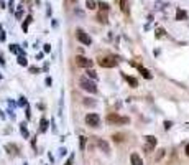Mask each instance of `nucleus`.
Returning a JSON list of instances; mask_svg holds the SVG:
<instances>
[{
	"label": "nucleus",
	"instance_id": "nucleus-5",
	"mask_svg": "<svg viewBox=\"0 0 189 165\" xmlns=\"http://www.w3.org/2000/svg\"><path fill=\"white\" fill-rule=\"evenodd\" d=\"M74 61H76V66H79V68H86V69L92 68V59L86 58V56H76Z\"/></svg>",
	"mask_w": 189,
	"mask_h": 165
},
{
	"label": "nucleus",
	"instance_id": "nucleus-4",
	"mask_svg": "<svg viewBox=\"0 0 189 165\" xmlns=\"http://www.w3.org/2000/svg\"><path fill=\"white\" fill-rule=\"evenodd\" d=\"M76 38H78L79 41H81L82 45H86V46H89L90 43H92V40H90V36L86 33V31L82 30V28H78L76 30Z\"/></svg>",
	"mask_w": 189,
	"mask_h": 165
},
{
	"label": "nucleus",
	"instance_id": "nucleus-1",
	"mask_svg": "<svg viewBox=\"0 0 189 165\" xmlns=\"http://www.w3.org/2000/svg\"><path fill=\"white\" fill-rule=\"evenodd\" d=\"M79 86H81L86 93H89V94H97V91H99L96 81H94V79H89L87 76H82V78L79 79Z\"/></svg>",
	"mask_w": 189,
	"mask_h": 165
},
{
	"label": "nucleus",
	"instance_id": "nucleus-7",
	"mask_svg": "<svg viewBox=\"0 0 189 165\" xmlns=\"http://www.w3.org/2000/svg\"><path fill=\"white\" fill-rule=\"evenodd\" d=\"M145 140H146L145 152H151V150L156 147V137H155V135H146V137H145Z\"/></svg>",
	"mask_w": 189,
	"mask_h": 165
},
{
	"label": "nucleus",
	"instance_id": "nucleus-23",
	"mask_svg": "<svg viewBox=\"0 0 189 165\" xmlns=\"http://www.w3.org/2000/svg\"><path fill=\"white\" fill-rule=\"evenodd\" d=\"M122 10H123V13H128V3H127V0H122Z\"/></svg>",
	"mask_w": 189,
	"mask_h": 165
},
{
	"label": "nucleus",
	"instance_id": "nucleus-19",
	"mask_svg": "<svg viewBox=\"0 0 189 165\" xmlns=\"http://www.w3.org/2000/svg\"><path fill=\"white\" fill-rule=\"evenodd\" d=\"M187 17V13L186 12H183V10H178V13H176V20H184Z\"/></svg>",
	"mask_w": 189,
	"mask_h": 165
},
{
	"label": "nucleus",
	"instance_id": "nucleus-9",
	"mask_svg": "<svg viewBox=\"0 0 189 165\" xmlns=\"http://www.w3.org/2000/svg\"><path fill=\"white\" fill-rule=\"evenodd\" d=\"M5 150H7V154H8V155H12V157L18 155V147H17L15 144H7V145H5Z\"/></svg>",
	"mask_w": 189,
	"mask_h": 165
},
{
	"label": "nucleus",
	"instance_id": "nucleus-17",
	"mask_svg": "<svg viewBox=\"0 0 189 165\" xmlns=\"http://www.w3.org/2000/svg\"><path fill=\"white\" fill-rule=\"evenodd\" d=\"M86 76H87V78H90V79H97V73L94 71L92 68H89V69L86 71Z\"/></svg>",
	"mask_w": 189,
	"mask_h": 165
},
{
	"label": "nucleus",
	"instance_id": "nucleus-10",
	"mask_svg": "<svg viewBox=\"0 0 189 165\" xmlns=\"http://www.w3.org/2000/svg\"><path fill=\"white\" fill-rule=\"evenodd\" d=\"M130 163L132 165H143V160H142V157H140L136 152H132L130 154Z\"/></svg>",
	"mask_w": 189,
	"mask_h": 165
},
{
	"label": "nucleus",
	"instance_id": "nucleus-21",
	"mask_svg": "<svg viewBox=\"0 0 189 165\" xmlns=\"http://www.w3.org/2000/svg\"><path fill=\"white\" fill-rule=\"evenodd\" d=\"M86 7H87L89 10H94V8H96V2H94V0H87V2H86Z\"/></svg>",
	"mask_w": 189,
	"mask_h": 165
},
{
	"label": "nucleus",
	"instance_id": "nucleus-15",
	"mask_svg": "<svg viewBox=\"0 0 189 165\" xmlns=\"http://www.w3.org/2000/svg\"><path fill=\"white\" fill-rule=\"evenodd\" d=\"M125 79H127V83L130 84L132 87H136V86H138V81H136L133 76H125Z\"/></svg>",
	"mask_w": 189,
	"mask_h": 165
},
{
	"label": "nucleus",
	"instance_id": "nucleus-34",
	"mask_svg": "<svg viewBox=\"0 0 189 165\" xmlns=\"http://www.w3.org/2000/svg\"><path fill=\"white\" fill-rule=\"evenodd\" d=\"M184 152H186V155L189 157V144H187V145H186V150H184Z\"/></svg>",
	"mask_w": 189,
	"mask_h": 165
},
{
	"label": "nucleus",
	"instance_id": "nucleus-3",
	"mask_svg": "<svg viewBox=\"0 0 189 165\" xmlns=\"http://www.w3.org/2000/svg\"><path fill=\"white\" fill-rule=\"evenodd\" d=\"M86 124L89 127H99L100 125V116L96 114V112H89L86 116Z\"/></svg>",
	"mask_w": 189,
	"mask_h": 165
},
{
	"label": "nucleus",
	"instance_id": "nucleus-32",
	"mask_svg": "<svg viewBox=\"0 0 189 165\" xmlns=\"http://www.w3.org/2000/svg\"><path fill=\"white\" fill-rule=\"evenodd\" d=\"M50 51H51V46H50V45H44V53H50Z\"/></svg>",
	"mask_w": 189,
	"mask_h": 165
},
{
	"label": "nucleus",
	"instance_id": "nucleus-22",
	"mask_svg": "<svg viewBox=\"0 0 189 165\" xmlns=\"http://www.w3.org/2000/svg\"><path fill=\"white\" fill-rule=\"evenodd\" d=\"M18 106H20V107H23V106L26 107V106H28V101H26V97H23V96L20 97V101H18Z\"/></svg>",
	"mask_w": 189,
	"mask_h": 165
},
{
	"label": "nucleus",
	"instance_id": "nucleus-16",
	"mask_svg": "<svg viewBox=\"0 0 189 165\" xmlns=\"http://www.w3.org/2000/svg\"><path fill=\"white\" fill-rule=\"evenodd\" d=\"M86 145H87V137L81 135V137H79V149H81V150H86Z\"/></svg>",
	"mask_w": 189,
	"mask_h": 165
},
{
	"label": "nucleus",
	"instance_id": "nucleus-11",
	"mask_svg": "<svg viewBox=\"0 0 189 165\" xmlns=\"http://www.w3.org/2000/svg\"><path fill=\"white\" fill-rule=\"evenodd\" d=\"M20 132H22L23 139H28V137H30V132H28V127H26L25 122H22V124H20Z\"/></svg>",
	"mask_w": 189,
	"mask_h": 165
},
{
	"label": "nucleus",
	"instance_id": "nucleus-35",
	"mask_svg": "<svg viewBox=\"0 0 189 165\" xmlns=\"http://www.w3.org/2000/svg\"><path fill=\"white\" fill-rule=\"evenodd\" d=\"M23 165H28V163H23Z\"/></svg>",
	"mask_w": 189,
	"mask_h": 165
},
{
	"label": "nucleus",
	"instance_id": "nucleus-31",
	"mask_svg": "<svg viewBox=\"0 0 189 165\" xmlns=\"http://www.w3.org/2000/svg\"><path fill=\"white\" fill-rule=\"evenodd\" d=\"M44 83H46V86H51V84H53V79H51L50 76H48V78H46V81H44Z\"/></svg>",
	"mask_w": 189,
	"mask_h": 165
},
{
	"label": "nucleus",
	"instance_id": "nucleus-28",
	"mask_svg": "<svg viewBox=\"0 0 189 165\" xmlns=\"http://www.w3.org/2000/svg\"><path fill=\"white\" fill-rule=\"evenodd\" d=\"M72 162H74V155H71L68 159V162H66V165H72Z\"/></svg>",
	"mask_w": 189,
	"mask_h": 165
},
{
	"label": "nucleus",
	"instance_id": "nucleus-18",
	"mask_svg": "<svg viewBox=\"0 0 189 165\" xmlns=\"http://www.w3.org/2000/svg\"><path fill=\"white\" fill-rule=\"evenodd\" d=\"M17 61H18V65H20V66H28V61H26L25 55H20V56H18V59H17Z\"/></svg>",
	"mask_w": 189,
	"mask_h": 165
},
{
	"label": "nucleus",
	"instance_id": "nucleus-24",
	"mask_svg": "<svg viewBox=\"0 0 189 165\" xmlns=\"http://www.w3.org/2000/svg\"><path fill=\"white\" fill-rule=\"evenodd\" d=\"M97 20H99V22H102V23H105L107 22V17H105V13H99V15H97Z\"/></svg>",
	"mask_w": 189,
	"mask_h": 165
},
{
	"label": "nucleus",
	"instance_id": "nucleus-14",
	"mask_svg": "<svg viewBox=\"0 0 189 165\" xmlns=\"http://www.w3.org/2000/svg\"><path fill=\"white\" fill-rule=\"evenodd\" d=\"M82 103H84V106H87V107H96V106H97L96 101H94V99H89V97L82 99Z\"/></svg>",
	"mask_w": 189,
	"mask_h": 165
},
{
	"label": "nucleus",
	"instance_id": "nucleus-33",
	"mask_svg": "<svg viewBox=\"0 0 189 165\" xmlns=\"http://www.w3.org/2000/svg\"><path fill=\"white\" fill-rule=\"evenodd\" d=\"M171 125H173V124H171V122H169V121H166V122H164V129H166V131H168V129H169V127H171Z\"/></svg>",
	"mask_w": 189,
	"mask_h": 165
},
{
	"label": "nucleus",
	"instance_id": "nucleus-26",
	"mask_svg": "<svg viewBox=\"0 0 189 165\" xmlns=\"http://www.w3.org/2000/svg\"><path fill=\"white\" fill-rule=\"evenodd\" d=\"M99 7H100V8H104V10H105V12L108 10V5H107L105 2H100V3H99Z\"/></svg>",
	"mask_w": 189,
	"mask_h": 165
},
{
	"label": "nucleus",
	"instance_id": "nucleus-25",
	"mask_svg": "<svg viewBox=\"0 0 189 165\" xmlns=\"http://www.w3.org/2000/svg\"><path fill=\"white\" fill-rule=\"evenodd\" d=\"M30 73H31V75H38V73H40V69L35 68V66H30Z\"/></svg>",
	"mask_w": 189,
	"mask_h": 165
},
{
	"label": "nucleus",
	"instance_id": "nucleus-8",
	"mask_svg": "<svg viewBox=\"0 0 189 165\" xmlns=\"http://www.w3.org/2000/svg\"><path fill=\"white\" fill-rule=\"evenodd\" d=\"M96 144H97V147H99L104 154H107V155L110 154V147H108V144L104 139H96Z\"/></svg>",
	"mask_w": 189,
	"mask_h": 165
},
{
	"label": "nucleus",
	"instance_id": "nucleus-30",
	"mask_svg": "<svg viewBox=\"0 0 189 165\" xmlns=\"http://www.w3.org/2000/svg\"><path fill=\"white\" fill-rule=\"evenodd\" d=\"M66 154H68V150H66V149H64V147H62V149H61V150H59V155H61V157H64V155H66Z\"/></svg>",
	"mask_w": 189,
	"mask_h": 165
},
{
	"label": "nucleus",
	"instance_id": "nucleus-36",
	"mask_svg": "<svg viewBox=\"0 0 189 165\" xmlns=\"http://www.w3.org/2000/svg\"><path fill=\"white\" fill-rule=\"evenodd\" d=\"M0 78H2V76H0Z\"/></svg>",
	"mask_w": 189,
	"mask_h": 165
},
{
	"label": "nucleus",
	"instance_id": "nucleus-6",
	"mask_svg": "<svg viewBox=\"0 0 189 165\" xmlns=\"http://www.w3.org/2000/svg\"><path fill=\"white\" fill-rule=\"evenodd\" d=\"M97 63H99V66H102V68H115V66H117V59L112 58V56H105V58H100Z\"/></svg>",
	"mask_w": 189,
	"mask_h": 165
},
{
	"label": "nucleus",
	"instance_id": "nucleus-27",
	"mask_svg": "<svg viewBox=\"0 0 189 165\" xmlns=\"http://www.w3.org/2000/svg\"><path fill=\"white\" fill-rule=\"evenodd\" d=\"M10 51H13V53H18V48H17V45H10Z\"/></svg>",
	"mask_w": 189,
	"mask_h": 165
},
{
	"label": "nucleus",
	"instance_id": "nucleus-20",
	"mask_svg": "<svg viewBox=\"0 0 189 165\" xmlns=\"http://www.w3.org/2000/svg\"><path fill=\"white\" fill-rule=\"evenodd\" d=\"M123 137H125V134H114V135H112V139H114L115 142H122Z\"/></svg>",
	"mask_w": 189,
	"mask_h": 165
},
{
	"label": "nucleus",
	"instance_id": "nucleus-2",
	"mask_svg": "<svg viewBox=\"0 0 189 165\" xmlns=\"http://www.w3.org/2000/svg\"><path fill=\"white\" fill-rule=\"evenodd\" d=\"M107 122H108V124H115V125H123V124H128V122H130V119L110 112V114L107 116Z\"/></svg>",
	"mask_w": 189,
	"mask_h": 165
},
{
	"label": "nucleus",
	"instance_id": "nucleus-29",
	"mask_svg": "<svg viewBox=\"0 0 189 165\" xmlns=\"http://www.w3.org/2000/svg\"><path fill=\"white\" fill-rule=\"evenodd\" d=\"M25 111H26V112H25V114H26V119H30V117H31V112H30V107H28V106H26V107H25Z\"/></svg>",
	"mask_w": 189,
	"mask_h": 165
},
{
	"label": "nucleus",
	"instance_id": "nucleus-12",
	"mask_svg": "<svg viewBox=\"0 0 189 165\" xmlns=\"http://www.w3.org/2000/svg\"><path fill=\"white\" fill-rule=\"evenodd\" d=\"M138 69H140V73H142V76H143V78H146V79H151V78H153V76H151V73H150L146 68H143V66H138Z\"/></svg>",
	"mask_w": 189,
	"mask_h": 165
},
{
	"label": "nucleus",
	"instance_id": "nucleus-13",
	"mask_svg": "<svg viewBox=\"0 0 189 165\" xmlns=\"http://www.w3.org/2000/svg\"><path fill=\"white\" fill-rule=\"evenodd\" d=\"M40 131L41 132H46L48 131V121H46V117H41V121H40Z\"/></svg>",
	"mask_w": 189,
	"mask_h": 165
}]
</instances>
